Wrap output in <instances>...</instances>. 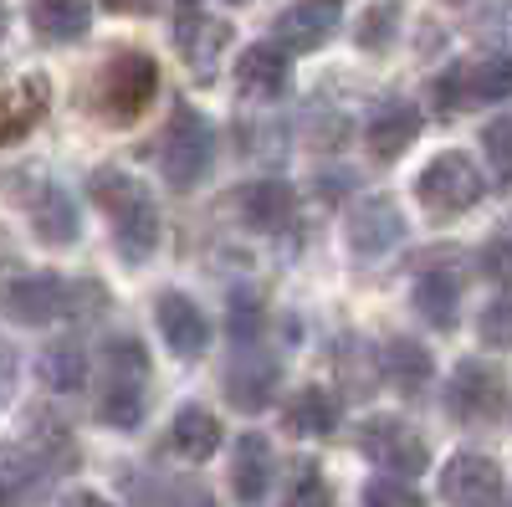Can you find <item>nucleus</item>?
I'll return each instance as SVG.
<instances>
[{
  "label": "nucleus",
  "instance_id": "f3484780",
  "mask_svg": "<svg viewBox=\"0 0 512 507\" xmlns=\"http://www.w3.org/2000/svg\"><path fill=\"white\" fill-rule=\"evenodd\" d=\"M277 41L282 52H318L323 41L338 31V6L333 0H297V6H287L277 16Z\"/></svg>",
  "mask_w": 512,
  "mask_h": 507
},
{
  "label": "nucleus",
  "instance_id": "a211bd4d",
  "mask_svg": "<svg viewBox=\"0 0 512 507\" xmlns=\"http://www.w3.org/2000/svg\"><path fill=\"white\" fill-rule=\"evenodd\" d=\"M277 364L267 359V354H256V349H246V354H236L231 359V369H226V400L236 405V410H267L272 405V395H277Z\"/></svg>",
  "mask_w": 512,
  "mask_h": 507
},
{
  "label": "nucleus",
  "instance_id": "20e7f679",
  "mask_svg": "<svg viewBox=\"0 0 512 507\" xmlns=\"http://www.w3.org/2000/svg\"><path fill=\"white\" fill-rule=\"evenodd\" d=\"M415 195H420V205L431 210L436 221L441 216H466V210L482 200V169L472 164V154L446 149V154H436L431 164L420 169Z\"/></svg>",
  "mask_w": 512,
  "mask_h": 507
},
{
  "label": "nucleus",
  "instance_id": "c85d7f7f",
  "mask_svg": "<svg viewBox=\"0 0 512 507\" xmlns=\"http://www.w3.org/2000/svg\"><path fill=\"white\" fill-rule=\"evenodd\" d=\"M226 323H231V338H241V344H256V333H262V323H267L262 298H256L251 287L231 292V303H226Z\"/></svg>",
  "mask_w": 512,
  "mask_h": 507
},
{
  "label": "nucleus",
  "instance_id": "7c9ffc66",
  "mask_svg": "<svg viewBox=\"0 0 512 507\" xmlns=\"http://www.w3.org/2000/svg\"><path fill=\"white\" fill-rule=\"evenodd\" d=\"M482 144H487V159L497 169V180L512 185V118H497L482 129Z\"/></svg>",
  "mask_w": 512,
  "mask_h": 507
},
{
  "label": "nucleus",
  "instance_id": "9d476101",
  "mask_svg": "<svg viewBox=\"0 0 512 507\" xmlns=\"http://www.w3.org/2000/svg\"><path fill=\"white\" fill-rule=\"evenodd\" d=\"M441 497L451 507H502V467L482 451H456L441 467Z\"/></svg>",
  "mask_w": 512,
  "mask_h": 507
},
{
  "label": "nucleus",
  "instance_id": "39448f33",
  "mask_svg": "<svg viewBox=\"0 0 512 507\" xmlns=\"http://www.w3.org/2000/svg\"><path fill=\"white\" fill-rule=\"evenodd\" d=\"M436 98H441L446 108H477V103H502V98H512V52H482V57L456 62V67L436 82Z\"/></svg>",
  "mask_w": 512,
  "mask_h": 507
},
{
  "label": "nucleus",
  "instance_id": "c9c22d12",
  "mask_svg": "<svg viewBox=\"0 0 512 507\" xmlns=\"http://www.w3.org/2000/svg\"><path fill=\"white\" fill-rule=\"evenodd\" d=\"M11 390H16V354L0 344V405L11 400Z\"/></svg>",
  "mask_w": 512,
  "mask_h": 507
},
{
  "label": "nucleus",
  "instance_id": "0eeeda50",
  "mask_svg": "<svg viewBox=\"0 0 512 507\" xmlns=\"http://www.w3.org/2000/svg\"><path fill=\"white\" fill-rule=\"evenodd\" d=\"M154 88H159V62L144 52H118L103 67V113L118 123H134L154 103Z\"/></svg>",
  "mask_w": 512,
  "mask_h": 507
},
{
  "label": "nucleus",
  "instance_id": "f8f14e48",
  "mask_svg": "<svg viewBox=\"0 0 512 507\" xmlns=\"http://www.w3.org/2000/svg\"><path fill=\"white\" fill-rule=\"evenodd\" d=\"M175 41H180V57L195 67V77L210 82V77H216L221 47L231 41V26L226 21H210L200 11V0H180V11H175Z\"/></svg>",
  "mask_w": 512,
  "mask_h": 507
},
{
  "label": "nucleus",
  "instance_id": "e433bc0d",
  "mask_svg": "<svg viewBox=\"0 0 512 507\" xmlns=\"http://www.w3.org/2000/svg\"><path fill=\"white\" fill-rule=\"evenodd\" d=\"M390 21H395V6H379V11H374V21H369V31H364L369 47H379V41H384V26H390Z\"/></svg>",
  "mask_w": 512,
  "mask_h": 507
},
{
  "label": "nucleus",
  "instance_id": "f03ea898",
  "mask_svg": "<svg viewBox=\"0 0 512 507\" xmlns=\"http://www.w3.org/2000/svg\"><path fill=\"white\" fill-rule=\"evenodd\" d=\"M149 390V354L139 338H108L103 344V400L98 415L113 431H139Z\"/></svg>",
  "mask_w": 512,
  "mask_h": 507
},
{
  "label": "nucleus",
  "instance_id": "ddd939ff",
  "mask_svg": "<svg viewBox=\"0 0 512 507\" xmlns=\"http://www.w3.org/2000/svg\"><path fill=\"white\" fill-rule=\"evenodd\" d=\"M415 139H420V113H415V103H405V98H384V103L369 113V123H364V144H369V154H374L379 164L400 159Z\"/></svg>",
  "mask_w": 512,
  "mask_h": 507
},
{
  "label": "nucleus",
  "instance_id": "58836bf2",
  "mask_svg": "<svg viewBox=\"0 0 512 507\" xmlns=\"http://www.w3.org/2000/svg\"><path fill=\"white\" fill-rule=\"evenodd\" d=\"M62 507H108V502H103L98 492H67V502H62Z\"/></svg>",
  "mask_w": 512,
  "mask_h": 507
},
{
  "label": "nucleus",
  "instance_id": "2f4dec72",
  "mask_svg": "<svg viewBox=\"0 0 512 507\" xmlns=\"http://www.w3.org/2000/svg\"><path fill=\"white\" fill-rule=\"evenodd\" d=\"M364 507H425V502H420V492H415L410 482H400V477H374V482L364 487Z\"/></svg>",
  "mask_w": 512,
  "mask_h": 507
},
{
  "label": "nucleus",
  "instance_id": "dca6fc26",
  "mask_svg": "<svg viewBox=\"0 0 512 507\" xmlns=\"http://www.w3.org/2000/svg\"><path fill=\"white\" fill-rule=\"evenodd\" d=\"M154 313H159V333H164V344H169V354H175V359H200L205 354L210 323L195 308V298H185V292H164Z\"/></svg>",
  "mask_w": 512,
  "mask_h": 507
},
{
  "label": "nucleus",
  "instance_id": "393cba45",
  "mask_svg": "<svg viewBox=\"0 0 512 507\" xmlns=\"http://www.w3.org/2000/svg\"><path fill=\"white\" fill-rule=\"evenodd\" d=\"M31 26L41 41H77L93 26V6L88 0H36L31 6Z\"/></svg>",
  "mask_w": 512,
  "mask_h": 507
},
{
  "label": "nucleus",
  "instance_id": "4c0bfd02",
  "mask_svg": "<svg viewBox=\"0 0 512 507\" xmlns=\"http://www.w3.org/2000/svg\"><path fill=\"white\" fill-rule=\"evenodd\" d=\"M103 6L118 16H144V11H154V0H103Z\"/></svg>",
  "mask_w": 512,
  "mask_h": 507
},
{
  "label": "nucleus",
  "instance_id": "cd10ccee",
  "mask_svg": "<svg viewBox=\"0 0 512 507\" xmlns=\"http://www.w3.org/2000/svg\"><path fill=\"white\" fill-rule=\"evenodd\" d=\"M36 420H31V451L47 461V467H57V472H67V467H77V441H72V431L62 426V420H52V410H31Z\"/></svg>",
  "mask_w": 512,
  "mask_h": 507
},
{
  "label": "nucleus",
  "instance_id": "a878e982",
  "mask_svg": "<svg viewBox=\"0 0 512 507\" xmlns=\"http://www.w3.org/2000/svg\"><path fill=\"white\" fill-rule=\"evenodd\" d=\"M287 431L292 436H333L338 431V400L328 395V390H318V385H308V390H297L292 400H287Z\"/></svg>",
  "mask_w": 512,
  "mask_h": 507
},
{
  "label": "nucleus",
  "instance_id": "473e14b6",
  "mask_svg": "<svg viewBox=\"0 0 512 507\" xmlns=\"http://www.w3.org/2000/svg\"><path fill=\"white\" fill-rule=\"evenodd\" d=\"M477 333H482V344H487V349H512V298L492 303V308L482 313Z\"/></svg>",
  "mask_w": 512,
  "mask_h": 507
},
{
  "label": "nucleus",
  "instance_id": "aec40b11",
  "mask_svg": "<svg viewBox=\"0 0 512 507\" xmlns=\"http://www.w3.org/2000/svg\"><path fill=\"white\" fill-rule=\"evenodd\" d=\"M267 487H272V446H267V436L246 431L236 441V456H231V492L246 507H256L267 497Z\"/></svg>",
  "mask_w": 512,
  "mask_h": 507
},
{
  "label": "nucleus",
  "instance_id": "1a4fd4ad",
  "mask_svg": "<svg viewBox=\"0 0 512 507\" xmlns=\"http://www.w3.org/2000/svg\"><path fill=\"white\" fill-rule=\"evenodd\" d=\"M507 405V379L502 369L482 364V359H461L446 379V410L456 420H492Z\"/></svg>",
  "mask_w": 512,
  "mask_h": 507
},
{
  "label": "nucleus",
  "instance_id": "f704fd0d",
  "mask_svg": "<svg viewBox=\"0 0 512 507\" xmlns=\"http://www.w3.org/2000/svg\"><path fill=\"white\" fill-rule=\"evenodd\" d=\"M482 272L497 277V282H512V236H497V241L482 251Z\"/></svg>",
  "mask_w": 512,
  "mask_h": 507
},
{
  "label": "nucleus",
  "instance_id": "4468645a",
  "mask_svg": "<svg viewBox=\"0 0 512 507\" xmlns=\"http://www.w3.org/2000/svg\"><path fill=\"white\" fill-rule=\"evenodd\" d=\"M405 236V221H400V205L395 200H359L354 216H349V246L359 251V257H384V251H395Z\"/></svg>",
  "mask_w": 512,
  "mask_h": 507
},
{
  "label": "nucleus",
  "instance_id": "9b49d317",
  "mask_svg": "<svg viewBox=\"0 0 512 507\" xmlns=\"http://www.w3.org/2000/svg\"><path fill=\"white\" fill-rule=\"evenodd\" d=\"M0 313L11 323H52V318H67V277L57 272H31V277H16L0 287Z\"/></svg>",
  "mask_w": 512,
  "mask_h": 507
},
{
  "label": "nucleus",
  "instance_id": "c756f323",
  "mask_svg": "<svg viewBox=\"0 0 512 507\" xmlns=\"http://www.w3.org/2000/svg\"><path fill=\"white\" fill-rule=\"evenodd\" d=\"M41 472V456L36 451H21V446H0V487L16 492V487H31Z\"/></svg>",
  "mask_w": 512,
  "mask_h": 507
},
{
  "label": "nucleus",
  "instance_id": "f257e3e1",
  "mask_svg": "<svg viewBox=\"0 0 512 507\" xmlns=\"http://www.w3.org/2000/svg\"><path fill=\"white\" fill-rule=\"evenodd\" d=\"M93 200L108 210V226L118 236V251H123V262H144L149 251L159 246V210H154V195L134 180V175H123V169H98V175L88 180Z\"/></svg>",
  "mask_w": 512,
  "mask_h": 507
},
{
  "label": "nucleus",
  "instance_id": "6e6552de",
  "mask_svg": "<svg viewBox=\"0 0 512 507\" xmlns=\"http://www.w3.org/2000/svg\"><path fill=\"white\" fill-rule=\"evenodd\" d=\"M11 195H21L26 216H31V231L47 246L77 241V210H72V195L62 185H52V180H41L36 169H26V175H11Z\"/></svg>",
  "mask_w": 512,
  "mask_h": 507
},
{
  "label": "nucleus",
  "instance_id": "412c9836",
  "mask_svg": "<svg viewBox=\"0 0 512 507\" xmlns=\"http://www.w3.org/2000/svg\"><path fill=\"white\" fill-rule=\"evenodd\" d=\"M379 374H390V385L400 390V395H425L431 390V374H436V364H431V354H425L415 338H390V344L379 349Z\"/></svg>",
  "mask_w": 512,
  "mask_h": 507
},
{
  "label": "nucleus",
  "instance_id": "a19ab883",
  "mask_svg": "<svg viewBox=\"0 0 512 507\" xmlns=\"http://www.w3.org/2000/svg\"><path fill=\"white\" fill-rule=\"evenodd\" d=\"M6 26H11V11H6V0H0V36H6Z\"/></svg>",
  "mask_w": 512,
  "mask_h": 507
},
{
  "label": "nucleus",
  "instance_id": "423d86ee",
  "mask_svg": "<svg viewBox=\"0 0 512 507\" xmlns=\"http://www.w3.org/2000/svg\"><path fill=\"white\" fill-rule=\"evenodd\" d=\"M359 451L379 461L390 477H420L431 467V446H425L400 415H369L359 426Z\"/></svg>",
  "mask_w": 512,
  "mask_h": 507
},
{
  "label": "nucleus",
  "instance_id": "79ce46f5",
  "mask_svg": "<svg viewBox=\"0 0 512 507\" xmlns=\"http://www.w3.org/2000/svg\"><path fill=\"white\" fill-rule=\"evenodd\" d=\"M0 507H11V492L6 487H0Z\"/></svg>",
  "mask_w": 512,
  "mask_h": 507
},
{
  "label": "nucleus",
  "instance_id": "2eb2a0df",
  "mask_svg": "<svg viewBox=\"0 0 512 507\" xmlns=\"http://www.w3.org/2000/svg\"><path fill=\"white\" fill-rule=\"evenodd\" d=\"M292 82V67H287V52L272 47V41H256L236 57V88L256 103H277Z\"/></svg>",
  "mask_w": 512,
  "mask_h": 507
},
{
  "label": "nucleus",
  "instance_id": "5701e85b",
  "mask_svg": "<svg viewBox=\"0 0 512 507\" xmlns=\"http://www.w3.org/2000/svg\"><path fill=\"white\" fill-rule=\"evenodd\" d=\"M169 446H175L185 461H210L221 451V420L205 405H180L175 431H169Z\"/></svg>",
  "mask_w": 512,
  "mask_h": 507
},
{
  "label": "nucleus",
  "instance_id": "ea45409f",
  "mask_svg": "<svg viewBox=\"0 0 512 507\" xmlns=\"http://www.w3.org/2000/svg\"><path fill=\"white\" fill-rule=\"evenodd\" d=\"M185 507H216V502H210L205 492H185Z\"/></svg>",
  "mask_w": 512,
  "mask_h": 507
},
{
  "label": "nucleus",
  "instance_id": "b1692460",
  "mask_svg": "<svg viewBox=\"0 0 512 507\" xmlns=\"http://www.w3.org/2000/svg\"><path fill=\"white\" fill-rule=\"evenodd\" d=\"M36 374H41V385H47V390L77 395L82 385H88V354H82V344H72V338H57V344L41 349Z\"/></svg>",
  "mask_w": 512,
  "mask_h": 507
},
{
  "label": "nucleus",
  "instance_id": "72a5a7b5",
  "mask_svg": "<svg viewBox=\"0 0 512 507\" xmlns=\"http://www.w3.org/2000/svg\"><path fill=\"white\" fill-rule=\"evenodd\" d=\"M282 507H333V492H328V482H323L318 472H303Z\"/></svg>",
  "mask_w": 512,
  "mask_h": 507
},
{
  "label": "nucleus",
  "instance_id": "bb28decb",
  "mask_svg": "<svg viewBox=\"0 0 512 507\" xmlns=\"http://www.w3.org/2000/svg\"><path fill=\"white\" fill-rule=\"evenodd\" d=\"M456 303H461V282L451 272H425L415 282V313L436 328H451L456 323Z\"/></svg>",
  "mask_w": 512,
  "mask_h": 507
},
{
  "label": "nucleus",
  "instance_id": "6ab92c4d",
  "mask_svg": "<svg viewBox=\"0 0 512 507\" xmlns=\"http://www.w3.org/2000/svg\"><path fill=\"white\" fill-rule=\"evenodd\" d=\"M47 103H52V88H47V77H41V72L16 77V82H0V144L21 139L31 123L47 113Z\"/></svg>",
  "mask_w": 512,
  "mask_h": 507
},
{
  "label": "nucleus",
  "instance_id": "4be33fe9",
  "mask_svg": "<svg viewBox=\"0 0 512 507\" xmlns=\"http://www.w3.org/2000/svg\"><path fill=\"white\" fill-rule=\"evenodd\" d=\"M236 205H241V221L251 231H282L292 221V210H297V195H292L287 180H256V185L241 190Z\"/></svg>",
  "mask_w": 512,
  "mask_h": 507
},
{
  "label": "nucleus",
  "instance_id": "7ed1b4c3",
  "mask_svg": "<svg viewBox=\"0 0 512 507\" xmlns=\"http://www.w3.org/2000/svg\"><path fill=\"white\" fill-rule=\"evenodd\" d=\"M210 159H216V129H210V118L195 113L190 103L175 108L164 129V144H159V169L164 180L175 190H195L205 175H210Z\"/></svg>",
  "mask_w": 512,
  "mask_h": 507
}]
</instances>
